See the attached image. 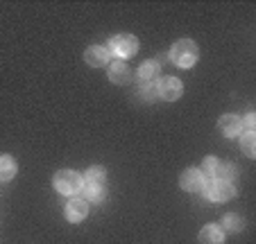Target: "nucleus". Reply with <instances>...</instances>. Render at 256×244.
Wrapping results in <instances>:
<instances>
[{
	"mask_svg": "<svg viewBox=\"0 0 256 244\" xmlns=\"http://www.w3.org/2000/svg\"><path fill=\"white\" fill-rule=\"evenodd\" d=\"M179 186H182V190H188V192H198L202 190L204 186V177L202 172H200L198 168H188L182 172V177H179Z\"/></svg>",
	"mask_w": 256,
	"mask_h": 244,
	"instance_id": "nucleus-6",
	"label": "nucleus"
},
{
	"mask_svg": "<svg viewBox=\"0 0 256 244\" xmlns=\"http://www.w3.org/2000/svg\"><path fill=\"white\" fill-rule=\"evenodd\" d=\"M130 79H132V70L127 63L114 61L109 66V81H114V84H127Z\"/></svg>",
	"mask_w": 256,
	"mask_h": 244,
	"instance_id": "nucleus-10",
	"label": "nucleus"
},
{
	"mask_svg": "<svg viewBox=\"0 0 256 244\" xmlns=\"http://www.w3.org/2000/svg\"><path fill=\"white\" fill-rule=\"evenodd\" d=\"M238 174H240L238 165H234V163H222V168H220V179L232 183L234 179H238Z\"/></svg>",
	"mask_w": 256,
	"mask_h": 244,
	"instance_id": "nucleus-18",
	"label": "nucleus"
},
{
	"mask_svg": "<svg viewBox=\"0 0 256 244\" xmlns=\"http://www.w3.org/2000/svg\"><path fill=\"white\" fill-rule=\"evenodd\" d=\"M200 244H224V233L220 226L206 224L200 233Z\"/></svg>",
	"mask_w": 256,
	"mask_h": 244,
	"instance_id": "nucleus-11",
	"label": "nucleus"
},
{
	"mask_svg": "<svg viewBox=\"0 0 256 244\" xmlns=\"http://www.w3.org/2000/svg\"><path fill=\"white\" fill-rule=\"evenodd\" d=\"M138 93H140V97H143L145 102H156V100H159V91H156V84H143Z\"/></svg>",
	"mask_w": 256,
	"mask_h": 244,
	"instance_id": "nucleus-20",
	"label": "nucleus"
},
{
	"mask_svg": "<svg viewBox=\"0 0 256 244\" xmlns=\"http://www.w3.org/2000/svg\"><path fill=\"white\" fill-rule=\"evenodd\" d=\"M84 195V201H93V204H102L104 201V188H100V186H82V190H80Z\"/></svg>",
	"mask_w": 256,
	"mask_h": 244,
	"instance_id": "nucleus-16",
	"label": "nucleus"
},
{
	"mask_svg": "<svg viewBox=\"0 0 256 244\" xmlns=\"http://www.w3.org/2000/svg\"><path fill=\"white\" fill-rule=\"evenodd\" d=\"M254 122H256V115L254 113H247L245 120H240V125H245L247 131H254Z\"/></svg>",
	"mask_w": 256,
	"mask_h": 244,
	"instance_id": "nucleus-21",
	"label": "nucleus"
},
{
	"mask_svg": "<svg viewBox=\"0 0 256 244\" xmlns=\"http://www.w3.org/2000/svg\"><path fill=\"white\" fill-rule=\"evenodd\" d=\"M84 59H86L88 66L93 68H102L109 63V50L102 48V45H91V48L84 52Z\"/></svg>",
	"mask_w": 256,
	"mask_h": 244,
	"instance_id": "nucleus-8",
	"label": "nucleus"
},
{
	"mask_svg": "<svg viewBox=\"0 0 256 244\" xmlns=\"http://www.w3.org/2000/svg\"><path fill=\"white\" fill-rule=\"evenodd\" d=\"M156 91H159V97H164V100H168V102H174L182 97L184 86H182V81H179L177 77H166V79H161L159 84H156Z\"/></svg>",
	"mask_w": 256,
	"mask_h": 244,
	"instance_id": "nucleus-5",
	"label": "nucleus"
},
{
	"mask_svg": "<svg viewBox=\"0 0 256 244\" xmlns=\"http://www.w3.org/2000/svg\"><path fill=\"white\" fill-rule=\"evenodd\" d=\"M220 168H222V163L218 161V158L208 156V158H204L200 172H202L204 179H208V181H211V179H220Z\"/></svg>",
	"mask_w": 256,
	"mask_h": 244,
	"instance_id": "nucleus-14",
	"label": "nucleus"
},
{
	"mask_svg": "<svg viewBox=\"0 0 256 244\" xmlns=\"http://www.w3.org/2000/svg\"><path fill=\"white\" fill-rule=\"evenodd\" d=\"M104 183H106V170L100 168V165L88 168L86 172H84V177H82V186H100V188H104Z\"/></svg>",
	"mask_w": 256,
	"mask_h": 244,
	"instance_id": "nucleus-12",
	"label": "nucleus"
},
{
	"mask_svg": "<svg viewBox=\"0 0 256 244\" xmlns=\"http://www.w3.org/2000/svg\"><path fill=\"white\" fill-rule=\"evenodd\" d=\"M240 145H242V152H245L250 158L256 156V136H254V131H247V134L240 138Z\"/></svg>",
	"mask_w": 256,
	"mask_h": 244,
	"instance_id": "nucleus-17",
	"label": "nucleus"
},
{
	"mask_svg": "<svg viewBox=\"0 0 256 244\" xmlns=\"http://www.w3.org/2000/svg\"><path fill=\"white\" fill-rule=\"evenodd\" d=\"M16 172H18L16 161L12 156H7V154H2V156H0V181H10V179H14Z\"/></svg>",
	"mask_w": 256,
	"mask_h": 244,
	"instance_id": "nucleus-13",
	"label": "nucleus"
},
{
	"mask_svg": "<svg viewBox=\"0 0 256 244\" xmlns=\"http://www.w3.org/2000/svg\"><path fill=\"white\" fill-rule=\"evenodd\" d=\"M202 192L208 201H216V204H222V201H229L236 190H234V183L224 181V179H211L208 183L202 186Z\"/></svg>",
	"mask_w": 256,
	"mask_h": 244,
	"instance_id": "nucleus-3",
	"label": "nucleus"
},
{
	"mask_svg": "<svg viewBox=\"0 0 256 244\" xmlns=\"http://www.w3.org/2000/svg\"><path fill=\"white\" fill-rule=\"evenodd\" d=\"M52 186L59 195L72 197V195H78V192L82 190V177H80L78 172H72V170H62V172L54 174Z\"/></svg>",
	"mask_w": 256,
	"mask_h": 244,
	"instance_id": "nucleus-2",
	"label": "nucleus"
},
{
	"mask_svg": "<svg viewBox=\"0 0 256 244\" xmlns=\"http://www.w3.org/2000/svg\"><path fill=\"white\" fill-rule=\"evenodd\" d=\"M198 45H195V41H190V38H182V41H177V43L172 45V50H170V59H172L174 66L179 68H193L195 61H198Z\"/></svg>",
	"mask_w": 256,
	"mask_h": 244,
	"instance_id": "nucleus-1",
	"label": "nucleus"
},
{
	"mask_svg": "<svg viewBox=\"0 0 256 244\" xmlns=\"http://www.w3.org/2000/svg\"><path fill=\"white\" fill-rule=\"evenodd\" d=\"M220 131H222L227 138H234V136H240L242 125H240V118L234 113H227L220 118Z\"/></svg>",
	"mask_w": 256,
	"mask_h": 244,
	"instance_id": "nucleus-9",
	"label": "nucleus"
},
{
	"mask_svg": "<svg viewBox=\"0 0 256 244\" xmlns=\"http://www.w3.org/2000/svg\"><path fill=\"white\" fill-rule=\"evenodd\" d=\"M222 226L227 231H232V233H238V231L245 229V222H242V217H238V215H227L222 222Z\"/></svg>",
	"mask_w": 256,
	"mask_h": 244,
	"instance_id": "nucleus-19",
	"label": "nucleus"
},
{
	"mask_svg": "<svg viewBox=\"0 0 256 244\" xmlns=\"http://www.w3.org/2000/svg\"><path fill=\"white\" fill-rule=\"evenodd\" d=\"M159 77V63L156 61H145L138 68V79L143 84H154V79Z\"/></svg>",
	"mask_w": 256,
	"mask_h": 244,
	"instance_id": "nucleus-15",
	"label": "nucleus"
},
{
	"mask_svg": "<svg viewBox=\"0 0 256 244\" xmlns=\"http://www.w3.org/2000/svg\"><path fill=\"white\" fill-rule=\"evenodd\" d=\"M112 54H116V57L120 59H127V57H134L136 50H138V38L132 36V34H118V36L112 38Z\"/></svg>",
	"mask_w": 256,
	"mask_h": 244,
	"instance_id": "nucleus-4",
	"label": "nucleus"
},
{
	"mask_svg": "<svg viewBox=\"0 0 256 244\" xmlns=\"http://www.w3.org/2000/svg\"><path fill=\"white\" fill-rule=\"evenodd\" d=\"M86 215H88V204L84 199H80V197H72V199L66 204V220L68 222L78 224V222L86 220Z\"/></svg>",
	"mask_w": 256,
	"mask_h": 244,
	"instance_id": "nucleus-7",
	"label": "nucleus"
}]
</instances>
